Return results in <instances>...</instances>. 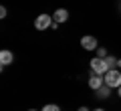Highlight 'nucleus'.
Wrapping results in <instances>:
<instances>
[{
  "label": "nucleus",
  "mask_w": 121,
  "mask_h": 111,
  "mask_svg": "<svg viewBox=\"0 0 121 111\" xmlns=\"http://www.w3.org/2000/svg\"><path fill=\"white\" fill-rule=\"evenodd\" d=\"M35 26H36V30H47L48 26H52L51 14H39L36 20H35Z\"/></svg>",
  "instance_id": "nucleus-3"
},
{
  "label": "nucleus",
  "mask_w": 121,
  "mask_h": 111,
  "mask_svg": "<svg viewBox=\"0 0 121 111\" xmlns=\"http://www.w3.org/2000/svg\"><path fill=\"white\" fill-rule=\"evenodd\" d=\"M43 111H60V107H59V105H52V103H51V105H44Z\"/></svg>",
  "instance_id": "nucleus-10"
},
{
  "label": "nucleus",
  "mask_w": 121,
  "mask_h": 111,
  "mask_svg": "<svg viewBox=\"0 0 121 111\" xmlns=\"http://www.w3.org/2000/svg\"><path fill=\"white\" fill-rule=\"evenodd\" d=\"M93 111H105V109H93Z\"/></svg>",
  "instance_id": "nucleus-14"
},
{
  "label": "nucleus",
  "mask_w": 121,
  "mask_h": 111,
  "mask_svg": "<svg viewBox=\"0 0 121 111\" xmlns=\"http://www.w3.org/2000/svg\"><path fill=\"white\" fill-rule=\"evenodd\" d=\"M103 85H105V77H103V75H95V73H93V75L89 77V87H91L93 91L101 89Z\"/></svg>",
  "instance_id": "nucleus-4"
},
{
  "label": "nucleus",
  "mask_w": 121,
  "mask_h": 111,
  "mask_svg": "<svg viewBox=\"0 0 121 111\" xmlns=\"http://www.w3.org/2000/svg\"><path fill=\"white\" fill-rule=\"evenodd\" d=\"M28 111H36V109H28Z\"/></svg>",
  "instance_id": "nucleus-16"
},
{
  "label": "nucleus",
  "mask_w": 121,
  "mask_h": 111,
  "mask_svg": "<svg viewBox=\"0 0 121 111\" xmlns=\"http://www.w3.org/2000/svg\"><path fill=\"white\" fill-rule=\"evenodd\" d=\"M14 61V55L10 51H2L0 53V65H2V67H6V65H10Z\"/></svg>",
  "instance_id": "nucleus-6"
},
{
  "label": "nucleus",
  "mask_w": 121,
  "mask_h": 111,
  "mask_svg": "<svg viewBox=\"0 0 121 111\" xmlns=\"http://www.w3.org/2000/svg\"><path fill=\"white\" fill-rule=\"evenodd\" d=\"M105 63H107V67H109V71H113V69L117 67V59H115V57H111V55H109L107 59H105Z\"/></svg>",
  "instance_id": "nucleus-9"
},
{
  "label": "nucleus",
  "mask_w": 121,
  "mask_h": 111,
  "mask_svg": "<svg viewBox=\"0 0 121 111\" xmlns=\"http://www.w3.org/2000/svg\"><path fill=\"white\" fill-rule=\"evenodd\" d=\"M81 47L85 49V51H97V39L95 36H83L81 39Z\"/></svg>",
  "instance_id": "nucleus-5"
},
{
  "label": "nucleus",
  "mask_w": 121,
  "mask_h": 111,
  "mask_svg": "<svg viewBox=\"0 0 121 111\" xmlns=\"http://www.w3.org/2000/svg\"><path fill=\"white\" fill-rule=\"evenodd\" d=\"M79 111H89V109H87V107H79Z\"/></svg>",
  "instance_id": "nucleus-13"
},
{
  "label": "nucleus",
  "mask_w": 121,
  "mask_h": 111,
  "mask_svg": "<svg viewBox=\"0 0 121 111\" xmlns=\"http://www.w3.org/2000/svg\"><path fill=\"white\" fill-rule=\"evenodd\" d=\"M97 57H99V59H107V51H105V49H97Z\"/></svg>",
  "instance_id": "nucleus-11"
},
{
  "label": "nucleus",
  "mask_w": 121,
  "mask_h": 111,
  "mask_svg": "<svg viewBox=\"0 0 121 111\" xmlns=\"http://www.w3.org/2000/svg\"><path fill=\"white\" fill-rule=\"evenodd\" d=\"M52 18H55L56 24H60V22H67V18H69V12H67L65 8H59V10L55 12V16H52Z\"/></svg>",
  "instance_id": "nucleus-7"
},
{
  "label": "nucleus",
  "mask_w": 121,
  "mask_h": 111,
  "mask_svg": "<svg viewBox=\"0 0 121 111\" xmlns=\"http://www.w3.org/2000/svg\"><path fill=\"white\" fill-rule=\"evenodd\" d=\"M109 93H111V87H107V85H103L101 89H97V97L99 99H107Z\"/></svg>",
  "instance_id": "nucleus-8"
},
{
  "label": "nucleus",
  "mask_w": 121,
  "mask_h": 111,
  "mask_svg": "<svg viewBox=\"0 0 121 111\" xmlns=\"http://www.w3.org/2000/svg\"><path fill=\"white\" fill-rule=\"evenodd\" d=\"M117 69H121V59H117Z\"/></svg>",
  "instance_id": "nucleus-12"
},
{
  "label": "nucleus",
  "mask_w": 121,
  "mask_h": 111,
  "mask_svg": "<svg viewBox=\"0 0 121 111\" xmlns=\"http://www.w3.org/2000/svg\"><path fill=\"white\" fill-rule=\"evenodd\" d=\"M119 97H121V87H119Z\"/></svg>",
  "instance_id": "nucleus-15"
},
{
  "label": "nucleus",
  "mask_w": 121,
  "mask_h": 111,
  "mask_svg": "<svg viewBox=\"0 0 121 111\" xmlns=\"http://www.w3.org/2000/svg\"><path fill=\"white\" fill-rule=\"evenodd\" d=\"M91 69H93V73H95V75H105V73L109 71L105 59H99V57H95V59L91 61Z\"/></svg>",
  "instance_id": "nucleus-2"
},
{
  "label": "nucleus",
  "mask_w": 121,
  "mask_h": 111,
  "mask_svg": "<svg viewBox=\"0 0 121 111\" xmlns=\"http://www.w3.org/2000/svg\"><path fill=\"white\" fill-rule=\"evenodd\" d=\"M105 85L107 87H117V89L121 87V73L117 71V69L105 73Z\"/></svg>",
  "instance_id": "nucleus-1"
}]
</instances>
